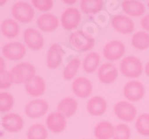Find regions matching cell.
<instances>
[{"label":"cell","instance_id":"6da1fadb","mask_svg":"<svg viewBox=\"0 0 149 139\" xmlns=\"http://www.w3.org/2000/svg\"><path fill=\"white\" fill-rule=\"evenodd\" d=\"M120 71L124 77L129 79H137L143 72V64L139 58L127 55L120 63Z\"/></svg>","mask_w":149,"mask_h":139},{"label":"cell","instance_id":"7a4b0ae2","mask_svg":"<svg viewBox=\"0 0 149 139\" xmlns=\"http://www.w3.org/2000/svg\"><path fill=\"white\" fill-rule=\"evenodd\" d=\"M69 41L70 45L73 47V49L81 52L89 51L94 47L95 45L94 37L91 36L90 34L82 32V30L72 32L70 35Z\"/></svg>","mask_w":149,"mask_h":139},{"label":"cell","instance_id":"3957f363","mask_svg":"<svg viewBox=\"0 0 149 139\" xmlns=\"http://www.w3.org/2000/svg\"><path fill=\"white\" fill-rule=\"evenodd\" d=\"M15 84H25L36 75V68L28 62H22L15 65L10 69Z\"/></svg>","mask_w":149,"mask_h":139},{"label":"cell","instance_id":"277c9868","mask_svg":"<svg viewBox=\"0 0 149 139\" xmlns=\"http://www.w3.org/2000/svg\"><path fill=\"white\" fill-rule=\"evenodd\" d=\"M12 15L17 22L27 24L35 17V10L31 4L24 1L15 3L12 8Z\"/></svg>","mask_w":149,"mask_h":139},{"label":"cell","instance_id":"5b68a950","mask_svg":"<svg viewBox=\"0 0 149 139\" xmlns=\"http://www.w3.org/2000/svg\"><path fill=\"white\" fill-rule=\"evenodd\" d=\"M145 94V87L140 81L132 79L124 85L123 88V95L129 102H139L143 98Z\"/></svg>","mask_w":149,"mask_h":139},{"label":"cell","instance_id":"8992f818","mask_svg":"<svg viewBox=\"0 0 149 139\" xmlns=\"http://www.w3.org/2000/svg\"><path fill=\"white\" fill-rule=\"evenodd\" d=\"M81 21L80 11L76 8H68L63 12L61 17V24L66 30H73L79 25Z\"/></svg>","mask_w":149,"mask_h":139},{"label":"cell","instance_id":"52a82bcc","mask_svg":"<svg viewBox=\"0 0 149 139\" xmlns=\"http://www.w3.org/2000/svg\"><path fill=\"white\" fill-rule=\"evenodd\" d=\"M49 106L48 102L42 98L32 99L25 106V115H27L29 118H40L47 114Z\"/></svg>","mask_w":149,"mask_h":139},{"label":"cell","instance_id":"ba28073f","mask_svg":"<svg viewBox=\"0 0 149 139\" xmlns=\"http://www.w3.org/2000/svg\"><path fill=\"white\" fill-rule=\"evenodd\" d=\"M115 115L123 122H132L137 117V109L132 102H118L114 107Z\"/></svg>","mask_w":149,"mask_h":139},{"label":"cell","instance_id":"9c48e42d","mask_svg":"<svg viewBox=\"0 0 149 139\" xmlns=\"http://www.w3.org/2000/svg\"><path fill=\"white\" fill-rule=\"evenodd\" d=\"M24 45L31 50H40L44 46V38L40 30L36 28H26L23 32Z\"/></svg>","mask_w":149,"mask_h":139},{"label":"cell","instance_id":"30bf717a","mask_svg":"<svg viewBox=\"0 0 149 139\" xmlns=\"http://www.w3.org/2000/svg\"><path fill=\"white\" fill-rule=\"evenodd\" d=\"M125 45L119 40H112L103 47V57L107 60L114 62L123 58L125 53Z\"/></svg>","mask_w":149,"mask_h":139},{"label":"cell","instance_id":"8fae6325","mask_svg":"<svg viewBox=\"0 0 149 139\" xmlns=\"http://www.w3.org/2000/svg\"><path fill=\"white\" fill-rule=\"evenodd\" d=\"M67 127V118L60 112H51L46 118V128L54 134H60Z\"/></svg>","mask_w":149,"mask_h":139},{"label":"cell","instance_id":"7c38bea8","mask_svg":"<svg viewBox=\"0 0 149 139\" xmlns=\"http://www.w3.org/2000/svg\"><path fill=\"white\" fill-rule=\"evenodd\" d=\"M2 55L10 61H19L26 55V46L21 42H10L2 47Z\"/></svg>","mask_w":149,"mask_h":139},{"label":"cell","instance_id":"4fadbf2b","mask_svg":"<svg viewBox=\"0 0 149 139\" xmlns=\"http://www.w3.org/2000/svg\"><path fill=\"white\" fill-rule=\"evenodd\" d=\"M111 25L116 32L122 35H129L134 29V22L126 15H116L113 17Z\"/></svg>","mask_w":149,"mask_h":139},{"label":"cell","instance_id":"5bb4252c","mask_svg":"<svg viewBox=\"0 0 149 139\" xmlns=\"http://www.w3.org/2000/svg\"><path fill=\"white\" fill-rule=\"evenodd\" d=\"M118 68L116 65L113 63H104V64L100 65L98 72H97V77L99 82H101L104 85H111L117 79L118 77Z\"/></svg>","mask_w":149,"mask_h":139},{"label":"cell","instance_id":"9a60e30c","mask_svg":"<svg viewBox=\"0 0 149 139\" xmlns=\"http://www.w3.org/2000/svg\"><path fill=\"white\" fill-rule=\"evenodd\" d=\"M72 91L79 98H89L93 92V85L87 77H77L72 83Z\"/></svg>","mask_w":149,"mask_h":139},{"label":"cell","instance_id":"2e32d148","mask_svg":"<svg viewBox=\"0 0 149 139\" xmlns=\"http://www.w3.org/2000/svg\"><path fill=\"white\" fill-rule=\"evenodd\" d=\"M1 124L8 133H18L24 127V120L22 116L17 113H8L2 117Z\"/></svg>","mask_w":149,"mask_h":139},{"label":"cell","instance_id":"e0dca14e","mask_svg":"<svg viewBox=\"0 0 149 139\" xmlns=\"http://www.w3.org/2000/svg\"><path fill=\"white\" fill-rule=\"evenodd\" d=\"M24 88L28 94L32 97H40L45 93L46 82L42 77L36 74L30 81L24 84Z\"/></svg>","mask_w":149,"mask_h":139},{"label":"cell","instance_id":"ac0fdd59","mask_svg":"<svg viewBox=\"0 0 149 139\" xmlns=\"http://www.w3.org/2000/svg\"><path fill=\"white\" fill-rule=\"evenodd\" d=\"M64 55L65 51L60 44L55 43V44L51 45L47 52V57H46L47 67L50 68V69H56L62 64Z\"/></svg>","mask_w":149,"mask_h":139},{"label":"cell","instance_id":"d6986e66","mask_svg":"<svg viewBox=\"0 0 149 139\" xmlns=\"http://www.w3.org/2000/svg\"><path fill=\"white\" fill-rule=\"evenodd\" d=\"M37 25L41 32H54L58 27L60 21H58L56 16L53 15V14L45 13V14H43V15H41L40 17L38 18Z\"/></svg>","mask_w":149,"mask_h":139},{"label":"cell","instance_id":"ffe728a7","mask_svg":"<svg viewBox=\"0 0 149 139\" xmlns=\"http://www.w3.org/2000/svg\"><path fill=\"white\" fill-rule=\"evenodd\" d=\"M107 109V102L102 96H93L87 102V111L92 116H101Z\"/></svg>","mask_w":149,"mask_h":139},{"label":"cell","instance_id":"44dd1931","mask_svg":"<svg viewBox=\"0 0 149 139\" xmlns=\"http://www.w3.org/2000/svg\"><path fill=\"white\" fill-rule=\"evenodd\" d=\"M121 6L126 15L134 16V17L144 15L145 13L144 3L141 1H137V0H124L121 3Z\"/></svg>","mask_w":149,"mask_h":139},{"label":"cell","instance_id":"7402d4cb","mask_svg":"<svg viewBox=\"0 0 149 139\" xmlns=\"http://www.w3.org/2000/svg\"><path fill=\"white\" fill-rule=\"evenodd\" d=\"M77 108H78V104L76 99L73 97H66L60 102L57 106V112H60L66 118H69L76 113Z\"/></svg>","mask_w":149,"mask_h":139},{"label":"cell","instance_id":"603a6c76","mask_svg":"<svg viewBox=\"0 0 149 139\" xmlns=\"http://www.w3.org/2000/svg\"><path fill=\"white\" fill-rule=\"evenodd\" d=\"M114 124L107 120L97 124L94 129V135L96 139H112L114 137Z\"/></svg>","mask_w":149,"mask_h":139},{"label":"cell","instance_id":"cb8c5ba5","mask_svg":"<svg viewBox=\"0 0 149 139\" xmlns=\"http://www.w3.org/2000/svg\"><path fill=\"white\" fill-rule=\"evenodd\" d=\"M0 32L8 39H15L20 32V26L18 22L14 19L4 20L0 25Z\"/></svg>","mask_w":149,"mask_h":139},{"label":"cell","instance_id":"d4e9b609","mask_svg":"<svg viewBox=\"0 0 149 139\" xmlns=\"http://www.w3.org/2000/svg\"><path fill=\"white\" fill-rule=\"evenodd\" d=\"M100 67V55L97 52H90L82 61V69L87 73H94Z\"/></svg>","mask_w":149,"mask_h":139},{"label":"cell","instance_id":"484cf974","mask_svg":"<svg viewBox=\"0 0 149 139\" xmlns=\"http://www.w3.org/2000/svg\"><path fill=\"white\" fill-rule=\"evenodd\" d=\"M103 4L102 0H81L80 10L86 15H95L103 8Z\"/></svg>","mask_w":149,"mask_h":139},{"label":"cell","instance_id":"4316f807","mask_svg":"<svg viewBox=\"0 0 149 139\" xmlns=\"http://www.w3.org/2000/svg\"><path fill=\"white\" fill-rule=\"evenodd\" d=\"M132 47L138 50H146L149 48V34L146 32H137L132 37Z\"/></svg>","mask_w":149,"mask_h":139},{"label":"cell","instance_id":"83f0119b","mask_svg":"<svg viewBox=\"0 0 149 139\" xmlns=\"http://www.w3.org/2000/svg\"><path fill=\"white\" fill-rule=\"evenodd\" d=\"M27 139H47L48 130L41 124H35L27 130Z\"/></svg>","mask_w":149,"mask_h":139},{"label":"cell","instance_id":"f1b7e54d","mask_svg":"<svg viewBox=\"0 0 149 139\" xmlns=\"http://www.w3.org/2000/svg\"><path fill=\"white\" fill-rule=\"evenodd\" d=\"M80 65H81V61H80L78 58H74V59L71 60L64 69V74H63L64 79H66V81H71V79H73V77L76 75L77 71L79 69Z\"/></svg>","mask_w":149,"mask_h":139},{"label":"cell","instance_id":"f546056e","mask_svg":"<svg viewBox=\"0 0 149 139\" xmlns=\"http://www.w3.org/2000/svg\"><path fill=\"white\" fill-rule=\"evenodd\" d=\"M136 130L142 136H149V114L144 113L138 116L136 124H134Z\"/></svg>","mask_w":149,"mask_h":139},{"label":"cell","instance_id":"4dcf8cb0","mask_svg":"<svg viewBox=\"0 0 149 139\" xmlns=\"http://www.w3.org/2000/svg\"><path fill=\"white\" fill-rule=\"evenodd\" d=\"M15 105V98L8 92H0V112L6 113L10 111Z\"/></svg>","mask_w":149,"mask_h":139},{"label":"cell","instance_id":"1f68e13d","mask_svg":"<svg viewBox=\"0 0 149 139\" xmlns=\"http://www.w3.org/2000/svg\"><path fill=\"white\" fill-rule=\"evenodd\" d=\"M132 131L126 124H119L115 127V133L113 139H130Z\"/></svg>","mask_w":149,"mask_h":139},{"label":"cell","instance_id":"d6a6232c","mask_svg":"<svg viewBox=\"0 0 149 139\" xmlns=\"http://www.w3.org/2000/svg\"><path fill=\"white\" fill-rule=\"evenodd\" d=\"M14 84V77L10 71H4L0 74V90H6Z\"/></svg>","mask_w":149,"mask_h":139},{"label":"cell","instance_id":"836d02e7","mask_svg":"<svg viewBox=\"0 0 149 139\" xmlns=\"http://www.w3.org/2000/svg\"><path fill=\"white\" fill-rule=\"evenodd\" d=\"M31 5L41 12H48L53 8L52 0H32Z\"/></svg>","mask_w":149,"mask_h":139},{"label":"cell","instance_id":"e575fe53","mask_svg":"<svg viewBox=\"0 0 149 139\" xmlns=\"http://www.w3.org/2000/svg\"><path fill=\"white\" fill-rule=\"evenodd\" d=\"M141 26L146 32H149V14L143 17V19L141 21Z\"/></svg>","mask_w":149,"mask_h":139},{"label":"cell","instance_id":"d590c367","mask_svg":"<svg viewBox=\"0 0 149 139\" xmlns=\"http://www.w3.org/2000/svg\"><path fill=\"white\" fill-rule=\"evenodd\" d=\"M5 61H4V59H3L2 57H0V74L1 73H3L4 71H6L5 70Z\"/></svg>","mask_w":149,"mask_h":139},{"label":"cell","instance_id":"8d00e7d4","mask_svg":"<svg viewBox=\"0 0 149 139\" xmlns=\"http://www.w3.org/2000/svg\"><path fill=\"white\" fill-rule=\"evenodd\" d=\"M145 73H146V75L149 77V62L145 65Z\"/></svg>","mask_w":149,"mask_h":139},{"label":"cell","instance_id":"74e56055","mask_svg":"<svg viewBox=\"0 0 149 139\" xmlns=\"http://www.w3.org/2000/svg\"><path fill=\"white\" fill-rule=\"evenodd\" d=\"M65 3H66V4H69V5H73L74 4L75 2H76V1H75V0H73V1H64Z\"/></svg>","mask_w":149,"mask_h":139},{"label":"cell","instance_id":"f35d334b","mask_svg":"<svg viewBox=\"0 0 149 139\" xmlns=\"http://www.w3.org/2000/svg\"><path fill=\"white\" fill-rule=\"evenodd\" d=\"M5 3H6V1H5V0H2V1H0V6H2V5H4Z\"/></svg>","mask_w":149,"mask_h":139},{"label":"cell","instance_id":"ab89813d","mask_svg":"<svg viewBox=\"0 0 149 139\" xmlns=\"http://www.w3.org/2000/svg\"></svg>","mask_w":149,"mask_h":139}]
</instances>
